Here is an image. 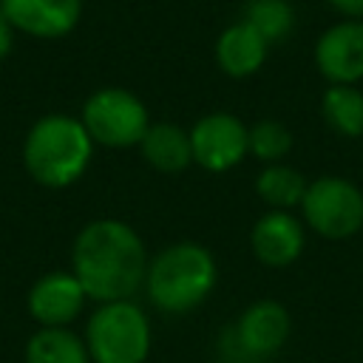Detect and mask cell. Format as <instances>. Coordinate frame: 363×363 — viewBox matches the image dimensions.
<instances>
[{
	"label": "cell",
	"instance_id": "ba28073f",
	"mask_svg": "<svg viewBox=\"0 0 363 363\" xmlns=\"http://www.w3.org/2000/svg\"><path fill=\"white\" fill-rule=\"evenodd\" d=\"M193 164L207 173H227L250 156V125L227 111L204 113L190 128Z\"/></svg>",
	"mask_w": 363,
	"mask_h": 363
},
{
	"label": "cell",
	"instance_id": "6da1fadb",
	"mask_svg": "<svg viewBox=\"0 0 363 363\" xmlns=\"http://www.w3.org/2000/svg\"><path fill=\"white\" fill-rule=\"evenodd\" d=\"M147 261L142 235L122 218L88 221L71 247V272L96 303L130 301L145 286Z\"/></svg>",
	"mask_w": 363,
	"mask_h": 363
},
{
	"label": "cell",
	"instance_id": "44dd1931",
	"mask_svg": "<svg viewBox=\"0 0 363 363\" xmlns=\"http://www.w3.org/2000/svg\"><path fill=\"white\" fill-rule=\"evenodd\" d=\"M11 43H14V28H11V23L6 20V14H3V9H0V60L9 57Z\"/></svg>",
	"mask_w": 363,
	"mask_h": 363
},
{
	"label": "cell",
	"instance_id": "52a82bcc",
	"mask_svg": "<svg viewBox=\"0 0 363 363\" xmlns=\"http://www.w3.org/2000/svg\"><path fill=\"white\" fill-rule=\"evenodd\" d=\"M82 125L94 145L102 147H139L150 128L145 102L128 88H99L82 105Z\"/></svg>",
	"mask_w": 363,
	"mask_h": 363
},
{
	"label": "cell",
	"instance_id": "2e32d148",
	"mask_svg": "<svg viewBox=\"0 0 363 363\" xmlns=\"http://www.w3.org/2000/svg\"><path fill=\"white\" fill-rule=\"evenodd\" d=\"M320 113L329 130L346 139L363 136V91L357 85H326Z\"/></svg>",
	"mask_w": 363,
	"mask_h": 363
},
{
	"label": "cell",
	"instance_id": "277c9868",
	"mask_svg": "<svg viewBox=\"0 0 363 363\" xmlns=\"http://www.w3.org/2000/svg\"><path fill=\"white\" fill-rule=\"evenodd\" d=\"M292 335V315L275 298H258L247 303L238 318L218 335L221 363H267L275 357Z\"/></svg>",
	"mask_w": 363,
	"mask_h": 363
},
{
	"label": "cell",
	"instance_id": "e0dca14e",
	"mask_svg": "<svg viewBox=\"0 0 363 363\" xmlns=\"http://www.w3.org/2000/svg\"><path fill=\"white\" fill-rule=\"evenodd\" d=\"M26 363H91L85 340L65 326L40 329L26 343Z\"/></svg>",
	"mask_w": 363,
	"mask_h": 363
},
{
	"label": "cell",
	"instance_id": "8992f818",
	"mask_svg": "<svg viewBox=\"0 0 363 363\" xmlns=\"http://www.w3.org/2000/svg\"><path fill=\"white\" fill-rule=\"evenodd\" d=\"M303 221L326 241H346L363 230V190L343 176H318L301 201Z\"/></svg>",
	"mask_w": 363,
	"mask_h": 363
},
{
	"label": "cell",
	"instance_id": "9c48e42d",
	"mask_svg": "<svg viewBox=\"0 0 363 363\" xmlns=\"http://www.w3.org/2000/svg\"><path fill=\"white\" fill-rule=\"evenodd\" d=\"M315 68L329 85L363 79V20H337L315 43Z\"/></svg>",
	"mask_w": 363,
	"mask_h": 363
},
{
	"label": "cell",
	"instance_id": "3957f363",
	"mask_svg": "<svg viewBox=\"0 0 363 363\" xmlns=\"http://www.w3.org/2000/svg\"><path fill=\"white\" fill-rule=\"evenodd\" d=\"M94 139L82 119L68 113L40 116L23 142V164L43 187H68L91 164Z\"/></svg>",
	"mask_w": 363,
	"mask_h": 363
},
{
	"label": "cell",
	"instance_id": "d6986e66",
	"mask_svg": "<svg viewBox=\"0 0 363 363\" xmlns=\"http://www.w3.org/2000/svg\"><path fill=\"white\" fill-rule=\"evenodd\" d=\"M292 130L281 119H258L250 125V153L264 164H278L292 150Z\"/></svg>",
	"mask_w": 363,
	"mask_h": 363
},
{
	"label": "cell",
	"instance_id": "9a60e30c",
	"mask_svg": "<svg viewBox=\"0 0 363 363\" xmlns=\"http://www.w3.org/2000/svg\"><path fill=\"white\" fill-rule=\"evenodd\" d=\"M306 179L301 170H295L292 164H264V170L255 179V193L258 199L267 204V210H295L303 201L306 193Z\"/></svg>",
	"mask_w": 363,
	"mask_h": 363
},
{
	"label": "cell",
	"instance_id": "5bb4252c",
	"mask_svg": "<svg viewBox=\"0 0 363 363\" xmlns=\"http://www.w3.org/2000/svg\"><path fill=\"white\" fill-rule=\"evenodd\" d=\"M142 159L164 176L184 173L193 164V147H190V130H184L176 122H150L147 133L139 142Z\"/></svg>",
	"mask_w": 363,
	"mask_h": 363
},
{
	"label": "cell",
	"instance_id": "8fae6325",
	"mask_svg": "<svg viewBox=\"0 0 363 363\" xmlns=\"http://www.w3.org/2000/svg\"><path fill=\"white\" fill-rule=\"evenodd\" d=\"M0 9L14 31L40 40L68 37L82 17V0H0Z\"/></svg>",
	"mask_w": 363,
	"mask_h": 363
},
{
	"label": "cell",
	"instance_id": "30bf717a",
	"mask_svg": "<svg viewBox=\"0 0 363 363\" xmlns=\"http://www.w3.org/2000/svg\"><path fill=\"white\" fill-rule=\"evenodd\" d=\"M306 247L303 221L289 210H267L250 230V250L258 264L269 269L292 267Z\"/></svg>",
	"mask_w": 363,
	"mask_h": 363
},
{
	"label": "cell",
	"instance_id": "5b68a950",
	"mask_svg": "<svg viewBox=\"0 0 363 363\" xmlns=\"http://www.w3.org/2000/svg\"><path fill=\"white\" fill-rule=\"evenodd\" d=\"M91 363H145L153 346L150 320L133 301L99 303L85 323Z\"/></svg>",
	"mask_w": 363,
	"mask_h": 363
},
{
	"label": "cell",
	"instance_id": "7a4b0ae2",
	"mask_svg": "<svg viewBox=\"0 0 363 363\" xmlns=\"http://www.w3.org/2000/svg\"><path fill=\"white\" fill-rule=\"evenodd\" d=\"M218 284L216 255L199 241H173L147 261V301L167 315H184L201 306Z\"/></svg>",
	"mask_w": 363,
	"mask_h": 363
},
{
	"label": "cell",
	"instance_id": "4fadbf2b",
	"mask_svg": "<svg viewBox=\"0 0 363 363\" xmlns=\"http://www.w3.org/2000/svg\"><path fill=\"white\" fill-rule=\"evenodd\" d=\"M269 43L244 20L227 26L216 40V65L233 79H247L267 62Z\"/></svg>",
	"mask_w": 363,
	"mask_h": 363
},
{
	"label": "cell",
	"instance_id": "7c38bea8",
	"mask_svg": "<svg viewBox=\"0 0 363 363\" xmlns=\"http://www.w3.org/2000/svg\"><path fill=\"white\" fill-rule=\"evenodd\" d=\"M85 301L88 295L74 272H48L28 289V312L45 329L68 326L82 312Z\"/></svg>",
	"mask_w": 363,
	"mask_h": 363
},
{
	"label": "cell",
	"instance_id": "ffe728a7",
	"mask_svg": "<svg viewBox=\"0 0 363 363\" xmlns=\"http://www.w3.org/2000/svg\"><path fill=\"white\" fill-rule=\"evenodd\" d=\"M340 20H363V0H326Z\"/></svg>",
	"mask_w": 363,
	"mask_h": 363
},
{
	"label": "cell",
	"instance_id": "ac0fdd59",
	"mask_svg": "<svg viewBox=\"0 0 363 363\" xmlns=\"http://www.w3.org/2000/svg\"><path fill=\"white\" fill-rule=\"evenodd\" d=\"M241 20L252 26L269 45H278L295 28V6L289 0H247Z\"/></svg>",
	"mask_w": 363,
	"mask_h": 363
}]
</instances>
